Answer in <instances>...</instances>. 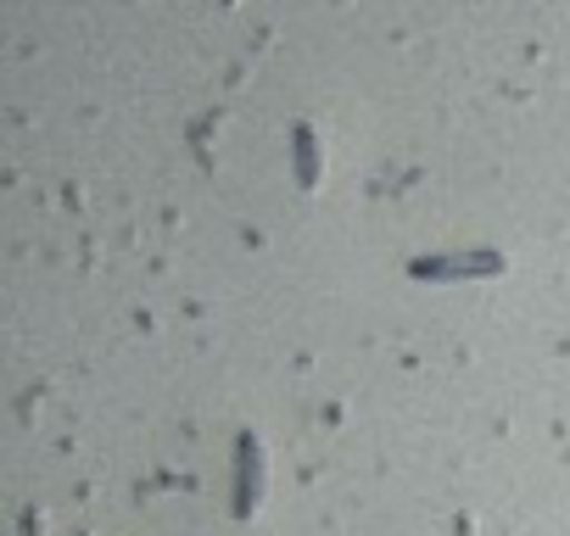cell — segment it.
<instances>
[{
    "mask_svg": "<svg viewBox=\"0 0 570 536\" xmlns=\"http://www.w3.org/2000/svg\"><path fill=\"white\" fill-rule=\"evenodd\" d=\"M503 275V251H425L409 262V280L420 286H464V280H498Z\"/></svg>",
    "mask_w": 570,
    "mask_h": 536,
    "instance_id": "obj_1",
    "label": "cell"
},
{
    "mask_svg": "<svg viewBox=\"0 0 570 536\" xmlns=\"http://www.w3.org/2000/svg\"><path fill=\"white\" fill-rule=\"evenodd\" d=\"M229 508H235V519H252L257 508H263V492H268V469H263V441L252 436V430H240L235 436V464H229Z\"/></svg>",
    "mask_w": 570,
    "mask_h": 536,
    "instance_id": "obj_2",
    "label": "cell"
},
{
    "mask_svg": "<svg viewBox=\"0 0 570 536\" xmlns=\"http://www.w3.org/2000/svg\"><path fill=\"white\" fill-rule=\"evenodd\" d=\"M320 168H325L320 140H314V129H308V123H297V185H303V190H314V185H320Z\"/></svg>",
    "mask_w": 570,
    "mask_h": 536,
    "instance_id": "obj_3",
    "label": "cell"
}]
</instances>
